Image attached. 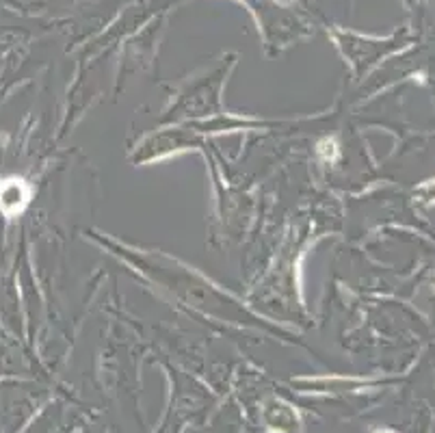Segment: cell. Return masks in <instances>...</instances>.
Instances as JSON below:
<instances>
[{
  "instance_id": "1",
  "label": "cell",
  "mask_w": 435,
  "mask_h": 433,
  "mask_svg": "<svg viewBox=\"0 0 435 433\" xmlns=\"http://www.w3.org/2000/svg\"><path fill=\"white\" fill-rule=\"evenodd\" d=\"M29 202V188L22 180H7L0 184V208L13 214L20 212Z\"/></svg>"
}]
</instances>
